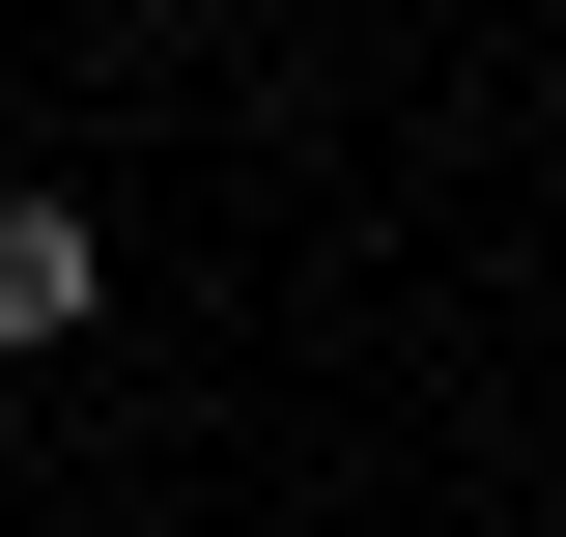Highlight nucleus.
<instances>
[{
    "label": "nucleus",
    "instance_id": "nucleus-1",
    "mask_svg": "<svg viewBox=\"0 0 566 537\" xmlns=\"http://www.w3.org/2000/svg\"><path fill=\"white\" fill-rule=\"evenodd\" d=\"M0 339H85V199H0Z\"/></svg>",
    "mask_w": 566,
    "mask_h": 537
}]
</instances>
